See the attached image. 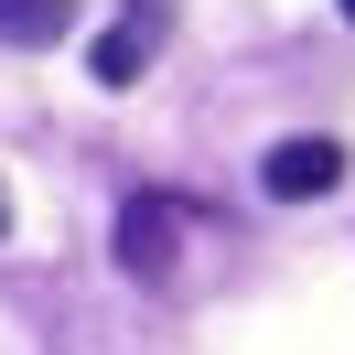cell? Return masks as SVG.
Returning a JSON list of instances; mask_svg holds the SVG:
<instances>
[{
  "label": "cell",
  "mask_w": 355,
  "mask_h": 355,
  "mask_svg": "<svg viewBox=\"0 0 355 355\" xmlns=\"http://www.w3.org/2000/svg\"><path fill=\"white\" fill-rule=\"evenodd\" d=\"M173 248H183V205L173 194H130L119 205V269H130V280H162Z\"/></svg>",
  "instance_id": "obj_1"
},
{
  "label": "cell",
  "mask_w": 355,
  "mask_h": 355,
  "mask_svg": "<svg viewBox=\"0 0 355 355\" xmlns=\"http://www.w3.org/2000/svg\"><path fill=\"white\" fill-rule=\"evenodd\" d=\"M345 183V140H280V151L259 162V194H280V205H312V194H334Z\"/></svg>",
  "instance_id": "obj_2"
},
{
  "label": "cell",
  "mask_w": 355,
  "mask_h": 355,
  "mask_svg": "<svg viewBox=\"0 0 355 355\" xmlns=\"http://www.w3.org/2000/svg\"><path fill=\"white\" fill-rule=\"evenodd\" d=\"M151 44H162V22H151V11H119V22L97 33V76H108V87H130V76L151 65Z\"/></svg>",
  "instance_id": "obj_3"
},
{
  "label": "cell",
  "mask_w": 355,
  "mask_h": 355,
  "mask_svg": "<svg viewBox=\"0 0 355 355\" xmlns=\"http://www.w3.org/2000/svg\"><path fill=\"white\" fill-rule=\"evenodd\" d=\"M65 22H76L65 0H0V44H54Z\"/></svg>",
  "instance_id": "obj_4"
},
{
  "label": "cell",
  "mask_w": 355,
  "mask_h": 355,
  "mask_svg": "<svg viewBox=\"0 0 355 355\" xmlns=\"http://www.w3.org/2000/svg\"><path fill=\"white\" fill-rule=\"evenodd\" d=\"M0 237H11V183H0Z\"/></svg>",
  "instance_id": "obj_5"
},
{
  "label": "cell",
  "mask_w": 355,
  "mask_h": 355,
  "mask_svg": "<svg viewBox=\"0 0 355 355\" xmlns=\"http://www.w3.org/2000/svg\"><path fill=\"white\" fill-rule=\"evenodd\" d=\"M345 22H355V0H345Z\"/></svg>",
  "instance_id": "obj_6"
}]
</instances>
